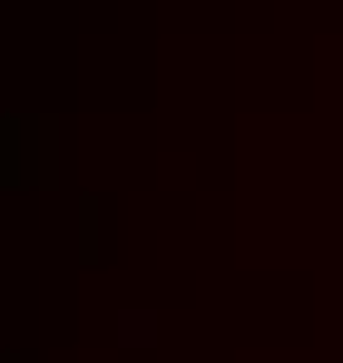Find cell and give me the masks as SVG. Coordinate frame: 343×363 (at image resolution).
Returning <instances> with one entry per match:
<instances>
[{
	"label": "cell",
	"mask_w": 343,
	"mask_h": 363,
	"mask_svg": "<svg viewBox=\"0 0 343 363\" xmlns=\"http://www.w3.org/2000/svg\"><path fill=\"white\" fill-rule=\"evenodd\" d=\"M5 363H15V354H5Z\"/></svg>",
	"instance_id": "obj_2"
},
{
	"label": "cell",
	"mask_w": 343,
	"mask_h": 363,
	"mask_svg": "<svg viewBox=\"0 0 343 363\" xmlns=\"http://www.w3.org/2000/svg\"><path fill=\"white\" fill-rule=\"evenodd\" d=\"M152 339H157V319L152 314H133V309L118 314V344L123 349H147Z\"/></svg>",
	"instance_id": "obj_1"
}]
</instances>
